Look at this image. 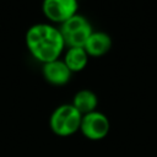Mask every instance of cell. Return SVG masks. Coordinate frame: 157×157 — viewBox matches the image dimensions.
<instances>
[{
	"label": "cell",
	"mask_w": 157,
	"mask_h": 157,
	"mask_svg": "<svg viewBox=\"0 0 157 157\" xmlns=\"http://www.w3.org/2000/svg\"><path fill=\"white\" fill-rule=\"evenodd\" d=\"M97 103H98L97 96L91 90H81V91L76 92L74 96V99H72V105L82 115L94 112Z\"/></svg>",
	"instance_id": "9"
},
{
	"label": "cell",
	"mask_w": 157,
	"mask_h": 157,
	"mask_svg": "<svg viewBox=\"0 0 157 157\" xmlns=\"http://www.w3.org/2000/svg\"><path fill=\"white\" fill-rule=\"evenodd\" d=\"M25 42L32 56L42 64L59 59L65 48L59 27L50 23H36L31 26L26 32Z\"/></svg>",
	"instance_id": "1"
},
{
	"label": "cell",
	"mask_w": 157,
	"mask_h": 157,
	"mask_svg": "<svg viewBox=\"0 0 157 157\" xmlns=\"http://www.w3.org/2000/svg\"><path fill=\"white\" fill-rule=\"evenodd\" d=\"M80 130L90 140H101L109 131L108 118L104 114L96 110L85 114L81 119Z\"/></svg>",
	"instance_id": "5"
},
{
	"label": "cell",
	"mask_w": 157,
	"mask_h": 157,
	"mask_svg": "<svg viewBox=\"0 0 157 157\" xmlns=\"http://www.w3.org/2000/svg\"><path fill=\"white\" fill-rule=\"evenodd\" d=\"M59 31L67 48H83L93 32L90 21L80 13L74 15L59 26Z\"/></svg>",
	"instance_id": "2"
},
{
	"label": "cell",
	"mask_w": 157,
	"mask_h": 157,
	"mask_svg": "<svg viewBox=\"0 0 157 157\" xmlns=\"http://www.w3.org/2000/svg\"><path fill=\"white\" fill-rule=\"evenodd\" d=\"M42 74H43V77L45 78V81L54 86L66 85L70 81L71 75H72V72L69 70L66 64L60 59L43 64Z\"/></svg>",
	"instance_id": "6"
},
{
	"label": "cell",
	"mask_w": 157,
	"mask_h": 157,
	"mask_svg": "<svg viewBox=\"0 0 157 157\" xmlns=\"http://www.w3.org/2000/svg\"><path fill=\"white\" fill-rule=\"evenodd\" d=\"M82 114L72 104H61L50 115L49 125L58 136H70L80 130Z\"/></svg>",
	"instance_id": "3"
},
{
	"label": "cell",
	"mask_w": 157,
	"mask_h": 157,
	"mask_svg": "<svg viewBox=\"0 0 157 157\" xmlns=\"http://www.w3.org/2000/svg\"><path fill=\"white\" fill-rule=\"evenodd\" d=\"M112 45V39L108 33L97 31L92 32L91 36L88 37L83 49L88 54V56H101L105 54Z\"/></svg>",
	"instance_id": "7"
},
{
	"label": "cell",
	"mask_w": 157,
	"mask_h": 157,
	"mask_svg": "<svg viewBox=\"0 0 157 157\" xmlns=\"http://www.w3.org/2000/svg\"><path fill=\"white\" fill-rule=\"evenodd\" d=\"M77 0H43L42 11L53 23H64L66 20L77 13Z\"/></svg>",
	"instance_id": "4"
},
{
	"label": "cell",
	"mask_w": 157,
	"mask_h": 157,
	"mask_svg": "<svg viewBox=\"0 0 157 157\" xmlns=\"http://www.w3.org/2000/svg\"><path fill=\"white\" fill-rule=\"evenodd\" d=\"M63 61L72 74L80 72L86 67L88 63V54L83 48H67Z\"/></svg>",
	"instance_id": "8"
}]
</instances>
